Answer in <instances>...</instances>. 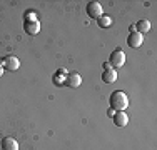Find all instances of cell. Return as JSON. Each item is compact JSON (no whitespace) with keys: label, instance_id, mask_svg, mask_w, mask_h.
<instances>
[{"label":"cell","instance_id":"obj_3","mask_svg":"<svg viewBox=\"0 0 157 150\" xmlns=\"http://www.w3.org/2000/svg\"><path fill=\"white\" fill-rule=\"evenodd\" d=\"M0 65L3 67V70H9V72H15L18 70V67H20V60L17 57H13V55H9V57H5L0 62Z\"/></svg>","mask_w":157,"mask_h":150},{"label":"cell","instance_id":"obj_11","mask_svg":"<svg viewBox=\"0 0 157 150\" xmlns=\"http://www.w3.org/2000/svg\"><path fill=\"white\" fill-rule=\"evenodd\" d=\"M134 27H136V32H139L140 35H144V33H147L149 30H151V22L145 20V18H142V20H139Z\"/></svg>","mask_w":157,"mask_h":150},{"label":"cell","instance_id":"obj_4","mask_svg":"<svg viewBox=\"0 0 157 150\" xmlns=\"http://www.w3.org/2000/svg\"><path fill=\"white\" fill-rule=\"evenodd\" d=\"M85 10H87V15L90 18H99L104 15V10H102V5H100L99 2H89L87 7H85Z\"/></svg>","mask_w":157,"mask_h":150},{"label":"cell","instance_id":"obj_9","mask_svg":"<svg viewBox=\"0 0 157 150\" xmlns=\"http://www.w3.org/2000/svg\"><path fill=\"white\" fill-rule=\"evenodd\" d=\"M112 117H114V123L117 127H125L129 123V117H127L125 112H115Z\"/></svg>","mask_w":157,"mask_h":150},{"label":"cell","instance_id":"obj_14","mask_svg":"<svg viewBox=\"0 0 157 150\" xmlns=\"http://www.w3.org/2000/svg\"><path fill=\"white\" fill-rule=\"evenodd\" d=\"M2 73H3V67L0 65V77H2Z\"/></svg>","mask_w":157,"mask_h":150},{"label":"cell","instance_id":"obj_7","mask_svg":"<svg viewBox=\"0 0 157 150\" xmlns=\"http://www.w3.org/2000/svg\"><path fill=\"white\" fill-rule=\"evenodd\" d=\"M2 150H18V142L13 137H3L0 142Z\"/></svg>","mask_w":157,"mask_h":150},{"label":"cell","instance_id":"obj_8","mask_svg":"<svg viewBox=\"0 0 157 150\" xmlns=\"http://www.w3.org/2000/svg\"><path fill=\"white\" fill-rule=\"evenodd\" d=\"M24 28L29 35H37L40 30V24H39V20H25Z\"/></svg>","mask_w":157,"mask_h":150},{"label":"cell","instance_id":"obj_13","mask_svg":"<svg viewBox=\"0 0 157 150\" xmlns=\"http://www.w3.org/2000/svg\"><path fill=\"white\" fill-rule=\"evenodd\" d=\"M104 69H105V70H107V69H112L110 63H109V62H105V63H104Z\"/></svg>","mask_w":157,"mask_h":150},{"label":"cell","instance_id":"obj_5","mask_svg":"<svg viewBox=\"0 0 157 150\" xmlns=\"http://www.w3.org/2000/svg\"><path fill=\"white\" fill-rule=\"evenodd\" d=\"M63 82H65V85H69V87L77 88V87H80V84H82V77L77 72H70V73L65 75V80Z\"/></svg>","mask_w":157,"mask_h":150},{"label":"cell","instance_id":"obj_12","mask_svg":"<svg viewBox=\"0 0 157 150\" xmlns=\"http://www.w3.org/2000/svg\"><path fill=\"white\" fill-rule=\"evenodd\" d=\"M97 24H99V27L107 28V27H110V25H112V18L109 17V15H102V17L97 18Z\"/></svg>","mask_w":157,"mask_h":150},{"label":"cell","instance_id":"obj_2","mask_svg":"<svg viewBox=\"0 0 157 150\" xmlns=\"http://www.w3.org/2000/svg\"><path fill=\"white\" fill-rule=\"evenodd\" d=\"M109 63H110V67L112 69H121L122 65L125 63V54L121 50V48H117V50H114L110 54V58H109Z\"/></svg>","mask_w":157,"mask_h":150},{"label":"cell","instance_id":"obj_10","mask_svg":"<svg viewBox=\"0 0 157 150\" xmlns=\"http://www.w3.org/2000/svg\"><path fill=\"white\" fill-rule=\"evenodd\" d=\"M102 80L105 82V84H114V82L117 80V70H114V69H107V70H104V73H102Z\"/></svg>","mask_w":157,"mask_h":150},{"label":"cell","instance_id":"obj_6","mask_svg":"<svg viewBox=\"0 0 157 150\" xmlns=\"http://www.w3.org/2000/svg\"><path fill=\"white\" fill-rule=\"evenodd\" d=\"M142 42H144V37H142L139 32H130L129 37H127V45H129V47H132V48L140 47Z\"/></svg>","mask_w":157,"mask_h":150},{"label":"cell","instance_id":"obj_1","mask_svg":"<svg viewBox=\"0 0 157 150\" xmlns=\"http://www.w3.org/2000/svg\"><path fill=\"white\" fill-rule=\"evenodd\" d=\"M109 103H110V110L124 112L129 107V97H127V93L117 90V92H112V95L109 97Z\"/></svg>","mask_w":157,"mask_h":150}]
</instances>
